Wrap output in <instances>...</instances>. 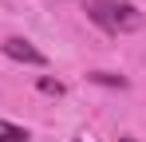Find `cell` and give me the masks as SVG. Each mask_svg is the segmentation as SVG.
<instances>
[{"mask_svg": "<svg viewBox=\"0 0 146 142\" xmlns=\"http://www.w3.org/2000/svg\"><path fill=\"white\" fill-rule=\"evenodd\" d=\"M87 16L103 32H111V36H122V32L142 28V12L130 0H87Z\"/></svg>", "mask_w": 146, "mask_h": 142, "instance_id": "cell-1", "label": "cell"}, {"mask_svg": "<svg viewBox=\"0 0 146 142\" xmlns=\"http://www.w3.org/2000/svg\"><path fill=\"white\" fill-rule=\"evenodd\" d=\"M4 55H8V59H16V63H32V67H44V63H48V55H44L40 47H32L28 40H20V36L4 40Z\"/></svg>", "mask_w": 146, "mask_h": 142, "instance_id": "cell-2", "label": "cell"}, {"mask_svg": "<svg viewBox=\"0 0 146 142\" xmlns=\"http://www.w3.org/2000/svg\"><path fill=\"white\" fill-rule=\"evenodd\" d=\"M0 142H28V130L12 126V122H0Z\"/></svg>", "mask_w": 146, "mask_h": 142, "instance_id": "cell-3", "label": "cell"}, {"mask_svg": "<svg viewBox=\"0 0 146 142\" xmlns=\"http://www.w3.org/2000/svg\"><path fill=\"white\" fill-rule=\"evenodd\" d=\"M91 79H95V83H107V87H126V79H122V75H107V71H95Z\"/></svg>", "mask_w": 146, "mask_h": 142, "instance_id": "cell-4", "label": "cell"}, {"mask_svg": "<svg viewBox=\"0 0 146 142\" xmlns=\"http://www.w3.org/2000/svg\"><path fill=\"white\" fill-rule=\"evenodd\" d=\"M40 91H48V95H63V83H55V79H40Z\"/></svg>", "mask_w": 146, "mask_h": 142, "instance_id": "cell-5", "label": "cell"}, {"mask_svg": "<svg viewBox=\"0 0 146 142\" xmlns=\"http://www.w3.org/2000/svg\"><path fill=\"white\" fill-rule=\"evenodd\" d=\"M119 142H138V138H130V134H122V138H119Z\"/></svg>", "mask_w": 146, "mask_h": 142, "instance_id": "cell-6", "label": "cell"}]
</instances>
